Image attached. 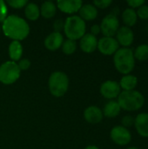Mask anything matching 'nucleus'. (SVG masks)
Returning a JSON list of instances; mask_svg holds the SVG:
<instances>
[{"instance_id": "obj_1", "label": "nucleus", "mask_w": 148, "mask_h": 149, "mask_svg": "<svg viewBox=\"0 0 148 149\" xmlns=\"http://www.w3.org/2000/svg\"><path fill=\"white\" fill-rule=\"evenodd\" d=\"M2 30L7 38L19 42L26 38L30 33L28 23L24 18L16 15H10L4 19L2 24Z\"/></svg>"}, {"instance_id": "obj_2", "label": "nucleus", "mask_w": 148, "mask_h": 149, "mask_svg": "<svg viewBox=\"0 0 148 149\" xmlns=\"http://www.w3.org/2000/svg\"><path fill=\"white\" fill-rule=\"evenodd\" d=\"M113 64L116 70L124 74H130L135 67L133 51L129 47H121L113 54Z\"/></svg>"}, {"instance_id": "obj_3", "label": "nucleus", "mask_w": 148, "mask_h": 149, "mask_svg": "<svg viewBox=\"0 0 148 149\" xmlns=\"http://www.w3.org/2000/svg\"><path fill=\"white\" fill-rule=\"evenodd\" d=\"M117 102L121 109L133 112L140 109L144 106L145 97L137 90L122 91L118 97Z\"/></svg>"}, {"instance_id": "obj_4", "label": "nucleus", "mask_w": 148, "mask_h": 149, "mask_svg": "<svg viewBox=\"0 0 148 149\" xmlns=\"http://www.w3.org/2000/svg\"><path fill=\"white\" fill-rule=\"evenodd\" d=\"M86 31L85 22L77 15H72L68 17L64 24V32L68 38V39L76 41L80 39Z\"/></svg>"}, {"instance_id": "obj_5", "label": "nucleus", "mask_w": 148, "mask_h": 149, "mask_svg": "<svg viewBox=\"0 0 148 149\" xmlns=\"http://www.w3.org/2000/svg\"><path fill=\"white\" fill-rule=\"evenodd\" d=\"M50 93L56 98L64 96L69 88V78L63 72H54L48 80Z\"/></svg>"}, {"instance_id": "obj_6", "label": "nucleus", "mask_w": 148, "mask_h": 149, "mask_svg": "<svg viewBox=\"0 0 148 149\" xmlns=\"http://www.w3.org/2000/svg\"><path fill=\"white\" fill-rule=\"evenodd\" d=\"M21 71L14 61H6L0 65V82L3 85H11L20 77Z\"/></svg>"}, {"instance_id": "obj_7", "label": "nucleus", "mask_w": 148, "mask_h": 149, "mask_svg": "<svg viewBox=\"0 0 148 149\" xmlns=\"http://www.w3.org/2000/svg\"><path fill=\"white\" fill-rule=\"evenodd\" d=\"M99 26L104 37H113L116 35L120 28V20L118 16H115L112 13L107 14L102 19Z\"/></svg>"}, {"instance_id": "obj_8", "label": "nucleus", "mask_w": 148, "mask_h": 149, "mask_svg": "<svg viewBox=\"0 0 148 149\" xmlns=\"http://www.w3.org/2000/svg\"><path fill=\"white\" fill-rule=\"evenodd\" d=\"M111 140L119 146H126L132 141V134L123 126H115L110 132Z\"/></svg>"}, {"instance_id": "obj_9", "label": "nucleus", "mask_w": 148, "mask_h": 149, "mask_svg": "<svg viewBox=\"0 0 148 149\" xmlns=\"http://www.w3.org/2000/svg\"><path fill=\"white\" fill-rule=\"evenodd\" d=\"M99 91L104 98L113 100V99L119 97L121 93V88L119 82L115 80H106L101 84Z\"/></svg>"}, {"instance_id": "obj_10", "label": "nucleus", "mask_w": 148, "mask_h": 149, "mask_svg": "<svg viewBox=\"0 0 148 149\" xmlns=\"http://www.w3.org/2000/svg\"><path fill=\"white\" fill-rule=\"evenodd\" d=\"M120 48V45L113 37H103L98 40L99 51L104 55H113Z\"/></svg>"}, {"instance_id": "obj_11", "label": "nucleus", "mask_w": 148, "mask_h": 149, "mask_svg": "<svg viewBox=\"0 0 148 149\" xmlns=\"http://www.w3.org/2000/svg\"><path fill=\"white\" fill-rule=\"evenodd\" d=\"M116 40L118 41L119 45H121L123 47H128L133 43L134 33L128 26H120L116 33Z\"/></svg>"}, {"instance_id": "obj_12", "label": "nucleus", "mask_w": 148, "mask_h": 149, "mask_svg": "<svg viewBox=\"0 0 148 149\" xmlns=\"http://www.w3.org/2000/svg\"><path fill=\"white\" fill-rule=\"evenodd\" d=\"M83 2L81 0H60L57 2V7L63 12L67 14H73L78 12Z\"/></svg>"}, {"instance_id": "obj_13", "label": "nucleus", "mask_w": 148, "mask_h": 149, "mask_svg": "<svg viewBox=\"0 0 148 149\" xmlns=\"http://www.w3.org/2000/svg\"><path fill=\"white\" fill-rule=\"evenodd\" d=\"M79 46L84 52L92 53L98 47V38L91 33H85L80 38Z\"/></svg>"}, {"instance_id": "obj_14", "label": "nucleus", "mask_w": 148, "mask_h": 149, "mask_svg": "<svg viewBox=\"0 0 148 149\" xmlns=\"http://www.w3.org/2000/svg\"><path fill=\"white\" fill-rule=\"evenodd\" d=\"M134 127L140 136L148 138V113H140L134 118Z\"/></svg>"}, {"instance_id": "obj_15", "label": "nucleus", "mask_w": 148, "mask_h": 149, "mask_svg": "<svg viewBox=\"0 0 148 149\" xmlns=\"http://www.w3.org/2000/svg\"><path fill=\"white\" fill-rule=\"evenodd\" d=\"M64 38L61 32L53 31L50 33L44 39V46L49 51H56L62 46Z\"/></svg>"}, {"instance_id": "obj_16", "label": "nucleus", "mask_w": 148, "mask_h": 149, "mask_svg": "<svg viewBox=\"0 0 148 149\" xmlns=\"http://www.w3.org/2000/svg\"><path fill=\"white\" fill-rule=\"evenodd\" d=\"M103 116L102 110L96 106H90L84 111L85 120L91 124L99 123L103 120Z\"/></svg>"}, {"instance_id": "obj_17", "label": "nucleus", "mask_w": 148, "mask_h": 149, "mask_svg": "<svg viewBox=\"0 0 148 149\" xmlns=\"http://www.w3.org/2000/svg\"><path fill=\"white\" fill-rule=\"evenodd\" d=\"M79 17L85 21H92L95 19L98 16V9L92 3L83 4L79 10Z\"/></svg>"}, {"instance_id": "obj_18", "label": "nucleus", "mask_w": 148, "mask_h": 149, "mask_svg": "<svg viewBox=\"0 0 148 149\" xmlns=\"http://www.w3.org/2000/svg\"><path fill=\"white\" fill-rule=\"evenodd\" d=\"M120 111L121 108L119 103L115 100H110L105 105L102 112H103V115H105L109 119H113L117 117L120 113Z\"/></svg>"}, {"instance_id": "obj_19", "label": "nucleus", "mask_w": 148, "mask_h": 149, "mask_svg": "<svg viewBox=\"0 0 148 149\" xmlns=\"http://www.w3.org/2000/svg\"><path fill=\"white\" fill-rule=\"evenodd\" d=\"M119 84L120 86V88L123 89L124 91L135 90V88L138 85V79L136 76L133 75V74H126L121 78Z\"/></svg>"}, {"instance_id": "obj_20", "label": "nucleus", "mask_w": 148, "mask_h": 149, "mask_svg": "<svg viewBox=\"0 0 148 149\" xmlns=\"http://www.w3.org/2000/svg\"><path fill=\"white\" fill-rule=\"evenodd\" d=\"M9 56L11 59V61H18L21 59V57L23 55V46L22 44L19 41H12L8 48Z\"/></svg>"}, {"instance_id": "obj_21", "label": "nucleus", "mask_w": 148, "mask_h": 149, "mask_svg": "<svg viewBox=\"0 0 148 149\" xmlns=\"http://www.w3.org/2000/svg\"><path fill=\"white\" fill-rule=\"evenodd\" d=\"M122 20L124 24H126V26L132 27L135 25L138 21V16H137L136 10L130 7L124 10L122 13Z\"/></svg>"}, {"instance_id": "obj_22", "label": "nucleus", "mask_w": 148, "mask_h": 149, "mask_svg": "<svg viewBox=\"0 0 148 149\" xmlns=\"http://www.w3.org/2000/svg\"><path fill=\"white\" fill-rule=\"evenodd\" d=\"M57 5L52 1H45L40 7V15L44 18H51L55 16Z\"/></svg>"}, {"instance_id": "obj_23", "label": "nucleus", "mask_w": 148, "mask_h": 149, "mask_svg": "<svg viewBox=\"0 0 148 149\" xmlns=\"http://www.w3.org/2000/svg\"><path fill=\"white\" fill-rule=\"evenodd\" d=\"M25 17L31 21H36L40 16V9L35 3H28L24 7Z\"/></svg>"}, {"instance_id": "obj_24", "label": "nucleus", "mask_w": 148, "mask_h": 149, "mask_svg": "<svg viewBox=\"0 0 148 149\" xmlns=\"http://www.w3.org/2000/svg\"><path fill=\"white\" fill-rule=\"evenodd\" d=\"M133 55L135 59L140 61H145L148 59V45L142 44L138 45L133 51Z\"/></svg>"}, {"instance_id": "obj_25", "label": "nucleus", "mask_w": 148, "mask_h": 149, "mask_svg": "<svg viewBox=\"0 0 148 149\" xmlns=\"http://www.w3.org/2000/svg\"><path fill=\"white\" fill-rule=\"evenodd\" d=\"M61 47H62V51L65 54L72 55V53L75 52V51L77 49V43L74 40L66 39L63 42Z\"/></svg>"}, {"instance_id": "obj_26", "label": "nucleus", "mask_w": 148, "mask_h": 149, "mask_svg": "<svg viewBox=\"0 0 148 149\" xmlns=\"http://www.w3.org/2000/svg\"><path fill=\"white\" fill-rule=\"evenodd\" d=\"M27 3L28 2L26 0H9L6 3V4L14 9H21L23 7H25Z\"/></svg>"}, {"instance_id": "obj_27", "label": "nucleus", "mask_w": 148, "mask_h": 149, "mask_svg": "<svg viewBox=\"0 0 148 149\" xmlns=\"http://www.w3.org/2000/svg\"><path fill=\"white\" fill-rule=\"evenodd\" d=\"M137 16L140 17L141 19H148V4H143L140 7L138 8L137 11Z\"/></svg>"}, {"instance_id": "obj_28", "label": "nucleus", "mask_w": 148, "mask_h": 149, "mask_svg": "<svg viewBox=\"0 0 148 149\" xmlns=\"http://www.w3.org/2000/svg\"><path fill=\"white\" fill-rule=\"evenodd\" d=\"M8 17V7L4 1L0 0V22H3Z\"/></svg>"}, {"instance_id": "obj_29", "label": "nucleus", "mask_w": 148, "mask_h": 149, "mask_svg": "<svg viewBox=\"0 0 148 149\" xmlns=\"http://www.w3.org/2000/svg\"><path fill=\"white\" fill-rule=\"evenodd\" d=\"M113 3L112 0H95L93 1V5L98 9H106Z\"/></svg>"}, {"instance_id": "obj_30", "label": "nucleus", "mask_w": 148, "mask_h": 149, "mask_svg": "<svg viewBox=\"0 0 148 149\" xmlns=\"http://www.w3.org/2000/svg\"><path fill=\"white\" fill-rule=\"evenodd\" d=\"M121 123H122V126L126 128L131 127L134 126V117H133L132 115H126L122 118Z\"/></svg>"}, {"instance_id": "obj_31", "label": "nucleus", "mask_w": 148, "mask_h": 149, "mask_svg": "<svg viewBox=\"0 0 148 149\" xmlns=\"http://www.w3.org/2000/svg\"><path fill=\"white\" fill-rule=\"evenodd\" d=\"M17 65L20 71H26L31 66V61L27 58H23L19 60V62L17 63Z\"/></svg>"}, {"instance_id": "obj_32", "label": "nucleus", "mask_w": 148, "mask_h": 149, "mask_svg": "<svg viewBox=\"0 0 148 149\" xmlns=\"http://www.w3.org/2000/svg\"><path fill=\"white\" fill-rule=\"evenodd\" d=\"M145 0H128L126 2V3L128 4V6L132 9H135V8H139L141 5L145 4Z\"/></svg>"}, {"instance_id": "obj_33", "label": "nucleus", "mask_w": 148, "mask_h": 149, "mask_svg": "<svg viewBox=\"0 0 148 149\" xmlns=\"http://www.w3.org/2000/svg\"><path fill=\"white\" fill-rule=\"evenodd\" d=\"M64 24H65V22H63V20L62 19H58V20H56L55 22H54V24H53V26H54V31H57V32H60V31L63 29L64 30Z\"/></svg>"}, {"instance_id": "obj_34", "label": "nucleus", "mask_w": 148, "mask_h": 149, "mask_svg": "<svg viewBox=\"0 0 148 149\" xmlns=\"http://www.w3.org/2000/svg\"><path fill=\"white\" fill-rule=\"evenodd\" d=\"M100 32H101V30H100L99 24H93L91 27V34H92L93 36H97Z\"/></svg>"}, {"instance_id": "obj_35", "label": "nucleus", "mask_w": 148, "mask_h": 149, "mask_svg": "<svg viewBox=\"0 0 148 149\" xmlns=\"http://www.w3.org/2000/svg\"><path fill=\"white\" fill-rule=\"evenodd\" d=\"M85 149H99L97 146H94V145H89V146H87L86 148Z\"/></svg>"}, {"instance_id": "obj_36", "label": "nucleus", "mask_w": 148, "mask_h": 149, "mask_svg": "<svg viewBox=\"0 0 148 149\" xmlns=\"http://www.w3.org/2000/svg\"><path fill=\"white\" fill-rule=\"evenodd\" d=\"M126 149H140V148H138L137 147H130V148H127Z\"/></svg>"}, {"instance_id": "obj_37", "label": "nucleus", "mask_w": 148, "mask_h": 149, "mask_svg": "<svg viewBox=\"0 0 148 149\" xmlns=\"http://www.w3.org/2000/svg\"><path fill=\"white\" fill-rule=\"evenodd\" d=\"M0 31H1V27H0Z\"/></svg>"}]
</instances>
